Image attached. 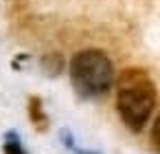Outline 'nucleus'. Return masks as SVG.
<instances>
[{
  "instance_id": "f257e3e1",
  "label": "nucleus",
  "mask_w": 160,
  "mask_h": 154,
  "mask_svg": "<svg viewBox=\"0 0 160 154\" xmlns=\"http://www.w3.org/2000/svg\"><path fill=\"white\" fill-rule=\"evenodd\" d=\"M116 106L125 125L134 132H140L156 106V88L149 75L140 68H127L116 84Z\"/></svg>"
},
{
  "instance_id": "f03ea898",
  "label": "nucleus",
  "mask_w": 160,
  "mask_h": 154,
  "mask_svg": "<svg viewBox=\"0 0 160 154\" xmlns=\"http://www.w3.org/2000/svg\"><path fill=\"white\" fill-rule=\"evenodd\" d=\"M114 79V68L110 57L99 49L79 51L70 62V82L81 97L103 95Z\"/></svg>"
},
{
  "instance_id": "7ed1b4c3",
  "label": "nucleus",
  "mask_w": 160,
  "mask_h": 154,
  "mask_svg": "<svg viewBox=\"0 0 160 154\" xmlns=\"http://www.w3.org/2000/svg\"><path fill=\"white\" fill-rule=\"evenodd\" d=\"M5 154H27L20 139L16 136V132H9L7 134V141H5Z\"/></svg>"
}]
</instances>
